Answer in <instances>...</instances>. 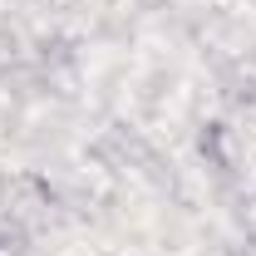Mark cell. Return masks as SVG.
Wrapping results in <instances>:
<instances>
[{"instance_id": "1", "label": "cell", "mask_w": 256, "mask_h": 256, "mask_svg": "<svg viewBox=\"0 0 256 256\" xmlns=\"http://www.w3.org/2000/svg\"><path fill=\"white\" fill-rule=\"evenodd\" d=\"M50 207H54V192H50V182H44L40 172H15V178H5V202H0V212H5L10 222L34 226V222L50 217Z\"/></svg>"}, {"instance_id": "2", "label": "cell", "mask_w": 256, "mask_h": 256, "mask_svg": "<svg viewBox=\"0 0 256 256\" xmlns=\"http://www.w3.org/2000/svg\"><path fill=\"white\" fill-rule=\"evenodd\" d=\"M197 153L207 158V168H236V133L226 124H202V133H197Z\"/></svg>"}, {"instance_id": "3", "label": "cell", "mask_w": 256, "mask_h": 256, "mask_svg": "<svg viewBox=\"0 0 256 256\" xmlns=\"http://www.w3.org/2000/svg\"><path fill=\"white\" fill-rule=\"evenodd\" d=\"M236 256H256V236H246V242L236 246Z\"/></svg>"}, {"instance_id": "4", "label": "cell", "mask_w": 256, "mask_h": 256, "mask_svg": "<svg viewBox=\"0 0 256 256\" xmlns=\"http://www.w3.org/2000/svg\"><path fill=\"white\" fill-rule=\"evenodd\" d=\"M138 5H143V10H158V5H162V0H138Z\"/></svg>"}, {"instance_id": "5", "label": "cell", "mask_w": 256, "mask_h": 256, "mask_svg": "<svg viewBox=\"0 0 256 256\" xmlns=\"http://www.w3.org/2000/svg\"><path fill=\"white\" fill-rule=\"evenodd\" d=\"M0 256H15V252H10V242H5V236H0Z\"/></svg>"}, {"instance_id": "6", "label": "cell", "mask_w": 256, "mask_h": 256, "mask_svg": "<svg viewBox=\"0 0 256 256\" xmlns=\"http://www.w3.org/2000/svg\"><path fill=\"white\" fill-rule=\"evenodd\" d=\"M0 202H5V172H0Z\"/></svg>"}]
</instances>
